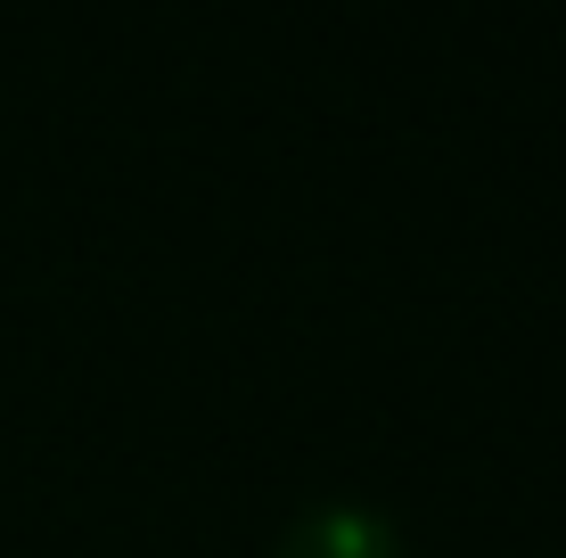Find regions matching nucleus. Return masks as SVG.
I'll list each match as a JSON object with an SVG mask.
<instances>
[{
	"label": "nucleus",
	"instance_id": "nucleus-1",
	"mask_svg": "<svg viewBox=\"0 0 566 558\" xmlns=\"http://www.w3.org/2000/svg\"><path fill=\"white\" fill-rule=\"evenodd\" d=\"M271 558H402V534L369 502H312L296 526L280 534Z\"/></svg>",
	"mask_w": 566,
	"mask_h": 558
}]
</instances>
